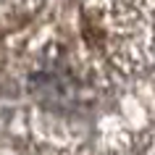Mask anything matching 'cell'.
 I'll return each mask as SVG.
<instances>
[{
	"label": "cell",
	"mask_w": 155,
	"mask_h": 155,
	"mask_svg": "<svg viewBox=\"0 0 155 155\" xmlns=\"http://www.w3.org/2000/svg\"><path fill=\"white\" fill-rule=\"evenodd\" d=\"M84 21L92 42L121 71L155 63V0H90Z\"/></svg>",
	"instance_id": "obj_1"
}]
</instances>
